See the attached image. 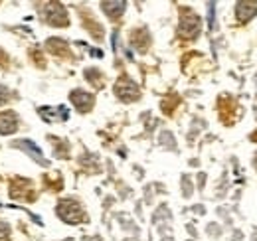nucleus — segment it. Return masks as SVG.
Instances as JSON below:
<instances>
[{"label": "nucleus", "mask_w": 257, "mask_h": 241, "mask_svg": "<svg viewBox=\"0 0 257 241\" xmlns=\"http://www.w3.org/2000/svg\"><path fill=\"white\" fill-rule=\"evenodd\" d=\"M58 213L60 217L65 219L67 223H77L83 219V211H81V206L77 202H71V200H65L58 206Z\"/></svg>", "instance_id": "f257e3e1"}, {"label": "nucleus", "mask_w": 257, "mask_h": 241, "mask_svg": "<svg viewBox=\"0 0 257 241\" xmlns=\"http://www.w3.org/2000/svg\"><path fill=\"white\" fill-rule=\"evenodd\" d=\"M200 32V18L190 12V10H184L182 14V22H180V34L188 40H192L194 36Z\"/></svg>", "instance_id": "f03ea898"}, {"label": "nucleus", "mask_w": 257, "mask_h": 241, "mask_svg": "<svg viewBox=\"0 0 257 241\" xmlns=\"http://www.w3.org/2000/svg\"><path fill=\"white\" fill-rule=\"evenodd\" d=\"M115 93H117L121 99L131 101V99L139 97V87H137L133 81H128V79H119V81H117V87H115Z\"/></svg>", "instance_id": "7ed1b4c3"}, {"label": "nucleus", "mask_w": 257, "mask_h": 241, "mask_svg": "<svg viewBox=\"0 0 257 241\" xmlns=\"http://www.w3.org/2000/svg\"><path fill=\"white\" fill-rule=\"evenodd\" d=\"M257 12V2H237L235 4V16L239 22H247Z\"/></svg>", "instance_id": "20e7f679"}, {"label": "nucleus", "mask_w": 257, "mask_h": 241, "mask_svg": "<svg viewBox=\"0 0 257 241\" xmlns=\"http://www.w3.org/2000/svg\"><path fill=\"white\" fill-rule=\"evenodd\" d=\"M18 127V119L14 113H0V135H10Z\"/></svg>", "instance_id": "39448f33"}, {"label": "nucleus", "mask_w": 257, "mask_h": 241, "mask_svg": "<svg viewBox=\"0 0 257 241\" xmlns=\"http://www.w3.org/2000/svg\"><path fill=\"white\" fill-rule=\"evenodd\" d=\"M71 99H73V103H75V107L79 111H87L93 105V97L89 93H85V91H73L71 93Z\"/></svg>", "instance_id": "423d86ee"}, {"label": "nucleus", "mask_w": 257, "mask_h": 241, "mask_svg": "<svg viewBox=\"0 0 257 241\" xmlns=\"http://www.w3.org/2000/svg\"><path fill=\"white\" fill-rule=\"evenodd\" d=\"M50 24H58V26H65L67 24V16L62 4H52L50 6V16H48Z\"/></svg>", "instance_id": "0eeeda50"}, {"label": "nucleus", "mask_w": 257, "mask_h": 241, "mask_svg": "<svg viewBox=\"0 0 257 241\" xmlns=\"http://www.w3.org/2000/svg\"><path fill=\"white\" fill-rule=\"evenodd\" d=\"M103 10L109 16H119L125 10V2H103Z\"/></svg>", "instance_id": "6e6552de"}, {"label": "nucleus", "mask_w": 257, "mask_h": 241, "mask_svg": "<svg viewBox=\"0 0 257 241\" xmlns=\"http://www.w3.org/2000/svg\"><path fill=\"white\" fill-rule=\"evenodd\" d=\"M20 147H24V151L30 152V154L34 156V160H38V162H42V164H48V162L42 158V154L36 151V145H34V143H30V141H22V143H20Z\"/></svg>", "instance_id": "1a4fd4ad"}, {"label": "nucleus", "mask_w": 257, "mask_h": 241, "mask_svg": "<svg viewBox=\"0 0 257 241\" xmlns=\"http://www.w3.org/2000/svg\"><path fill=\"white\" fill-rule=\"evenodd\" d=\"M8 99H10V91H8V87L0 85V105H4Z\"/></svg>", "instance_id": "9d476101"}, {"label": "nucleus", "mask_w": 257, "mask_h": 241, "mask_svg": "<svg viewBox=\"0 0 257 241\" xmlns=\"http://www.w3.org/2000/svg\"><path fill=\"white\" fill-rule=\"evenodd\" d=\"M8 239V227L4 223H0V241H6Z\"/></svg>", "instance_id": "9b49d317"}, {"label": "nucleus", "mask_w": 257, "mask_h": 241, "mask_svg": "<svg viewBox=\"0 0 257 241\" xmlns=\"http://www.w3.org/2000/svg\"><path fill=\"white\" fill-rule=\"evenodd\" d=\"M253 141H257V131H255V135H253Z\"/></svg>", "instance_id": "f8f14e48"}]
</instances>
